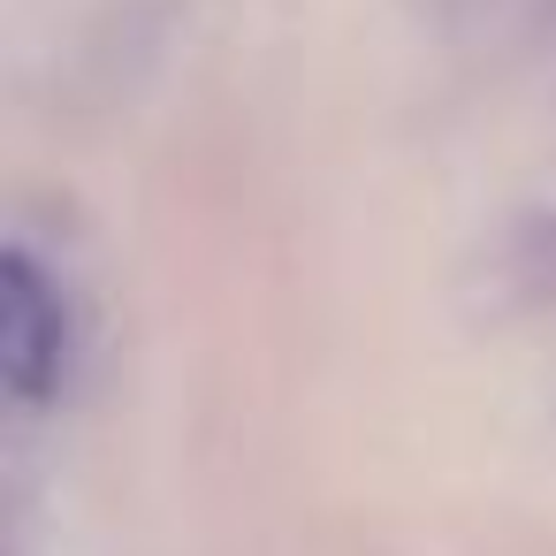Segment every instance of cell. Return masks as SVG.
<instances>
[{
    "instance_id": "cell-1",
    "label": "cell",
    "mask_w": 556,
    "mask_h": 556,
    "mask_svg": "<svg viewBox=\"0 0 556 556\" xmlns=\"http://www.w3.org/2000/svg\"><path fill=\"white\" fill-rule=\"evenodd\" d=\"M0 358H9L16 396H54L70 366V305L31 252H9V267H0Z\"/></svg>"
}]
</instances>
